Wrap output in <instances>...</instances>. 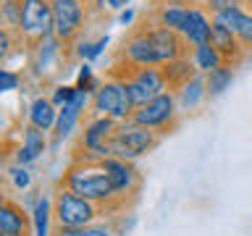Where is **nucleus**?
Returning <instances> with one entry per match:
<instances>
[{
	"label": "nucleus",
	"instance_id": "f257e3e1",
	"mask_svg": "<svg viewBox=\"0 0 252 236\" xmlns=\"http://www.w3.org/2000/svg\"><path fill=\"white\" fill-rule=\"evenodd\" d=\"M61 186H66L71 192H76L79 197H84V200L100 205L105 215H113L121 205H126L116 194L113 181L102 171V165L92 163V160H71L68 168L61 176Z\"/></svg>",
	"mask_w": 252,
	"mask_h": 236
},
{
	"label": "nucleus",
	"instance_id": "f03ea898",
	"mask_svg": "<svg viewBox=\"0 0 252 236\" xmlns=\"http://www.w3.org/2000/svg\"><path fill=\"white\" fill-rule=\"evenodd\" d=\"M118 129V121L108 116H90L84 121V129L79 134V142L74 147V157L71 160H92L100 163L105 157H113V134Z\"/></svg>",
	"mask_w": 252,
	"mask_h": 236
},
{
	"label": "nucleus",
	"instance_id": "7ed1b4c3",
	"mask_svg": "<svg viewBox=\"0 0 252 236\" xmlns=\"http://www.w3.org/2000/svg\"><path fill=\"white\" fill-rule=\"evenodd\" d=\"M102 212L100 205H94L84 197H79L76 192H71L66 186H58V192L53 197V220L55 226H66V228H87L92 223H97Z\"/></svg>",
	"mask_w": 252,
	"mask_h": 236
},
{
	"label": "nucleus",
	"instance_id": "20e7f679",
	"mask_svg": "<svg viewBox=\"0 0 252 236\" xmlns=\"http://www.w3.org/2000/svg\"><path fill=\"white\" fill-rule=\"evenodd\" d=\"M158 142H160V134L158 131L147 129V126H142V123L134 121V118H129V121L118 123L110 145H113V157L134 163V160H139V157H145L147 152H153L158 147Z\"/></svg>",
	"mask_w": 252,
	"mask_h": 236
},
{
	"label": "nucleus",
	"instance_id": "39448f33",
	"mask_svg": "<svg viewBox=\"0 0 252 236\" xmlns=\"http://www.w3.org/2000/svg\"><path fill=\"white\" fill-rule=\"evenodd\" d=\"M90 13L87 0H53V34L66 47H74L84 37Z\"/></svg>",
	"mask_w": 252,
	"mask_h": 236
},
{
	"label": "nucleus",
	"instance_id": "423d86ee",
	"mask_svg": "<svg viewBox=\"0 0 252 236\" xmlns=\"http://www.w3.org/2000/svg\"><path fill=\"white\" fill-rule=\"evenodd\" d=\"M113 66H129V68L160 66V55L155 50V42H153V34H150L147 21L131 27V31L121 39V47L116 50Z\"/></svg>",
	"mask_w": 252,
	"mask_h": 236
},
{
	"label": "nucleus",
	"instance_id": "0eeeda50",
	"mask_svg": "<svg viewBox=\"0 0 252 236\" xmlns=\"http://www.w3.org/2000/svg\"><path fill=\"white\" fill-rule=\"evenodd\" d=\"M118 82L124 84L126 89V97H129L131 108L137 110L142 105H147L153 97L158 94L168 92V79H165V71L163 66H147V68H131L129 74H124Z\"/></svg>",
	"mask_w": 252,
	"mask_h": 236
},
{
	"label": "nucleus",
	"instance_id": "6e6552de",
	"mask_svg": "<svg viewBox=\"0 0 252 236\" xmlns=\"http://www.w3.org/2000/svg\"><path fill=\"white\" fill-rule=\"evenodd\" d=\"M179 100H176V92L168 89V92H163V94H158V97H153L147 102V105H142L134 110V121L142 123V126H147V129H153L158 131L163 137V134H168L173 126H176L179 121Z\"/></svg>",
	"mask_w": 252,
	"mask_h": 236
},
{
	"label": "nucleus",
	"instance_id": "1a4fd4ad",
	"mask_svg": "<svg viewBox=\"0 0 252 236\" xmlns=\"http://www.w3.org/2000/svg\"><path fill=\"white\" fill-rule=\"evenodd\" d=\"M92 116H108L113 121H129L134 116V108L129 97H126V89L118 79L108 76L102 79L100 87L92 92Z\"/></svg>",
	"mask_w": 252,
	"mask_h": 236
},
{
	"label": "nucleus",
	"instance_id": "9d476101",
	"mask_svg": "<svg viewBox=\"0 0 252 236\" xmlns=\"http://www.w3.org/2000/svg\"><path fill=\"white\" fill-rule=\"evenodd\" d=\"M53 0H21V27L19 39L24 45H34L53 34Z\"/></svg>",
	"mask_w": 252,
	"mask_h": 236
},
{
	"label": "nucleus",
	"instance_id": "9b49d317",
	"mask_svg": "<svg viewBox=\"0 0 252 236\" xmlns=\"http://www.w3.org/2000/svg\"><path fill=\"white\" fill-rule=\"evenodd\" d=\"M66 50H68V47L63 45L55 34L39 39V42H34V45H29L27 47V53H29V71L37 79H47L53 71H58V60H61V55Z\"/></svg>",
	"mask_w": 252,
	"mask_h": 236
},
{
	"label": "nucleus",
	"instance_id": "f8f14e48",
	"mask_svg": "<svg viewBox=\"0 0 252 236\" xmlns=\"http://www.w3.org/2000/svg\"><path fill=\"white\" fill-rule=\"evenodd\" d=\"M147 27H150V34H153L155 50H158V55H160V66L173 63L179 58H189L192 47L187 45V39L181 37L179 31H173L168 27H160V24H155L153 19H147Z\"/></svg>",
	"mask_w": 252,
	"mask_h": 236
},
{
	"label": "nucleus",
	"instance_id": "ddd939ff",
	"mask_svg": "<svg viewBox=\"0 0 252 236\" xmlns=\"http://www.w3.org/2000/svg\"><path fill=\"white\" fill-rule=\"evenodd\" d=\"M100 165L110 176V181H113V186H116V194L121 197L124 202H126V197L137 194V189L142 184V176H139V171L134 163L121 160V157H105V160H100Z\"/></svg>",
	"mask_w": 252,
	"mask_h": 236
},
{
	"label": "nucleus",
	"instance_id": "4468645a",
	"mask_svg": "<svg viewBox=\"0 0 252 236\" xmlns=\"http://www.w3.org/2000/svg\"><path fill=\"white\" fill-rule=\"evenodd\" d=\"M87 108H92V94L90 92H76V97L68 102L66 108H61L58 113V123H55V131H53V142L55 145H61V142H66L71 134L76 131L79 121L84 118Z\"/></svg>",
	"mask_w": 252,
	"mask_h": 236
},
{
	"label": "nucleus",
	"instance_id": "2eb2a0df",
	"mask_svg": "<svg viewBox=\"0 0 252 236\" xmlns=\"http://www.w3.org/2000/svg\"><path fill=\"white\" fill-rule=\"evenodd\" d=\"M29 228H32V212H27L11 197H3V205H0V236L29 234Z\"/></svg>",
	"mask_w": 252,
	"mask_h": 236
},
{
	"label": "nucleus",
	"instance_id": "dca6fc26",
	"mask_svg": "<svg viewBox=\"0 0 252 236\" xmlns=\"http://www.w3.org/2000/svg\"><path fill=\"white\" fill-rule=\"evenodd\" d=\"M216 21H220L223 27H228L236 34V39L242 42L244 50H252V11L247 5H242V8H231V11H226V13H218V16H213Z\"/></svg>",
	"mask_w": 252,
	"mask_h": 236
},
{
	"label": "nucleus",
	"instance_id": "f3484780",
	"mask_svg": "<svg viewBox=\"0 0 252 236\" xmlns=\"http://www.w3.org/2000/svg\"><path fill=\"white\" fill-rule=\"evenodd\" d=\"M45 152H47V134L34 129V126H27V129H24V137H21V145L16 147L13 160L19 165H32Z\"/></svg>",
	"mask_w": 252,
	"mask_h": 236
},
{
	"label": "nucleus",
	"instance_id": "a211bd4d",
	"mask_svg": "<svg viewBox=\"0 0 252 236\" xmlns=\"http://www.w3.org/2000/svg\"><path fill=\"white\" fill-rule=\"evenodd\" d=\"M210 42L220 50V55H223V60L228 63V66H239L242 63V58H244V47H242V42L236 39V34L228 27H223L220 21H216L213 19V37H210Z\"/></svg>",
	"mask_w": 252,
	"mask_h": 236
},
{
	"label": "nucleus",
	"instance_id": "6ab92c4d",
	"mask_svg": "<svg viewBox=\"0 0 252 236\" xmlns=\"http://www.w3.org/2000/svg\"><path fill=\"white\" fill-rule=\"evenodd\" d=\"M58 113L61 108L53 105L50 97H34L29 102V110H27V126H34V129L45 131V134H53L55 131V123H58Z\"/></svg>",
	"mask_w": 252,
	"mask_h": 236
},
{
	"label": "nucleus",
	"instance_id": "aec40b11",
	"mask_svg": "<svg viewBox=\"0 0 252 236\" xmlns=\"http://www.w3.org/2000/svg\"><path fill=\"white\" fill-rule=\"evenodd\" d=\"M208 97V84H205V74H194L189 82H184L176 89V100H179V110L189 113L202 105V100Z\"/></svg>",
	"mask_w": 252,
	"mask_h": 236
},
{
	"label": "nucleus",
	"instance_id": "412c9836",
	"mask_svg": "<svg viewBox=\"0 0 252 236\" xmlns=\"http://www.w3.org/2000/svg\"><path fill=\"white\" fill-rule=\"evenodd\" d=\"M189 58H192L197 74H210V71L226 66L223 55H220V50H218V47L213 45V42H205V45H200V47H192Z\"/></svg>",
	"mask_w": 252,
	"mask_h": 236
},
{
	"label": "nucleus",
	"instance_id": "4be33fe9",
	"mask_svg": "<svg viewBox=\"0 0 252 236\" xmlns=\"http://www.w3.org/2000/svg\"><path fill=\"white\" fill-rule=\"evenodd\" d=\"M50 220H53V197L42 194L34 200V207H32V231H34V236H53Z\"/></svg>",
	"mask_w": 252,
	"mask_h": 236
},
{
	"label": "nucleus",
	"instance_id": "5701e85b",
	"mask_svg": "<svg viewBox=\"0 0 252 236\" xmlns=\"http://www.w3.org/2000/svg\"><path fill=\"white\" fill-rule=\"evenodd\" d=\"M163 71H165V79H168V87H171L173 92H176L181 84L189 82V79L197 74L192 58H179V60H173V63H165Z\"/></svg>",
	"mask_w": 252,
	"mask_h": 236
},
{
	"label": "nucleus",
	"instance_id": "b1692460",
	"mask_svg": "<svg viewBox=\"0 0 252 236\" xmlns=\"http://www.w3.org/2000/svg\"><path fill=\"white\" fill-rule=\"evenodd\" d=\"M205 84H208V97H220V94L234 84V66L226 63V66L205 74Z\"/></svg>",
	"mask_w": 252,
	"mask_h": 236
},
{
	"label": "nucleus",
	"instance_id": "393cba45",
	"mask_svg": "<svg viewBox=\"0 0 252 236\" xmlns=\"http://www.w3.org/2000/svg\"><path fill=\"white\" fill-rule=\"evenodd\" d=\"M108 45H110V37H108V34H100L97 39L82 37V39L74 45V55H76V58H82L84 63H92V60H97L100 55L105 53Z\"/></svg>",
	"mask_w": 252,
	"mask_h": 236
},
{
	"label": "nucleus",
	"instance_id": "a878e982",
	"mask_svg": "<svg viewBox=\"0 0 252 236\" xmlns=\"http://www.w3.org/2000/svg\"><path fill=\"white\" fill-rule=\"evenodd\" d=\"M21 27V0H3L0 3V29H8L19 37Z\"/></svg>",
	"mask_w": 252,
	"mask_h": 236
},
{
	"label": "nucleus",
	"instance_id": "bb28decb",
	"mask_svg": "<svg viewBox=\"0 0 252 236\" xmlns=\"http://www.w3.org/2000/svg\"><path fill=\"white\" fill-rule=\"evenodd\" d=\"M5 178H8V184H11L16 192H27V189L32 186V171H29V165H19V163L8 165V168H5Z\"/></svg>",
	"mask_w": 252,
	"mask_h": 236
},
{
	"label": "nucleus",
	"instance_id": "cd10ccee",
	"mask_svg": "<svg viewBox=\"0 0 252 236\" xmlns=\"http://www.w3.org/2000/svg\"><path fill=\"white\" fill-rule=\"evenodd\" d=\"M76 89H82V92H94L100 87V82L94 79V71H92V63H82L79 66V74H76Z\"/></svg>",
	"mask_w": 252,
	"mask_h": 236
},
{
	"label": "nucleus",
	"instance_id": "c85d7f7f",
	"mask_svg": "<svg viewBox=\"0 0 252 236\" xmlns=\"http://www.w3.org/2000/svg\"><path fill=\"white\" fill-rule=\"evenodd\" d=\"M200 5L210 16H218V13L231 11V8H242V5H247V3H244V0H200Z\"/></svg>",
	"mask_w": 252,
	"mask_h": 236
},
{
	"label": "nucleus",
	"instance_id": "c756f323",
	"mask_svg": "<svg viewBox=\"0 0 252 236\" xmlns=\"http://www.w3.org/2000/svg\"><path fill=\"white\" fill-rule=\"evenodd\" d=\"M76 236H121L116 231L113 220H97V223L87 226V228H79Z\"/></svg>",
	"mask_w": 252,
	"mask_h": 236
},
{
	"label": "nucleus",
	"instance_id": "7c9ffc66",
	"mask_svg": "<svg viewBox=\"0 0 252 236\" xmlns=\"http://www.w3.org/2000/svg\"><path fill=\"white\" fill-rule=\"evenodd\" d=\"M76 92H79V89H76V87H71V84H58V87L53 89L50 100H53V105H55V108H66L68 102L76 97Z\"/></svg>",
	"mask_w": 252,
	"mask_h": 236
},
{
	"label": "nucleus",
	"instance_id": "2f4dec72",
	"mask_svg": "<svg viewBox=\"0 0 252 236\" xmlns=\"http://www.w3.org/2000/svg\"><path fill=\"white\" fill-rule=\"evenodd\" d=\"M13 45H21V47H27L21 42L19 37L13 34V31H8V29H0V58H11V53H13Z\"/></svg>",
	"mask_w": 252,
	"mask_h": 236
},
{
	"label": "nucleus",
	"instance_id": "473e14b6",
	"mask_svg": "<svg viewBox=\"0 0 252 236\" xmlns=\"http://www.w3.org/2000/svg\"><path fill=\"white\" fill-rule=\"evenodd\" d=\"M21 84V74H16L11 68H0V92H11Z\"/></svg>",
	"mask_w": 252,
	"mask_h": 236
},
{
	"label": "nucleus",
	"instance_id": "72a5a7b5",
	"mask_svg": "<svg viewBox=\"0 0 252 236\" xmlns=\"http://www.w3.org/2000/svg\"><path fill=\"white\" fill-rule=\"evenodd\" d=\"M134 19H137V13H134L131 8H126V11H121V16H118V21H121L124 27H131Z\"/></svg>",
	"mask_w": 252,
	"mask_h": 236
},
{
	"label": "nucleus",
	"instance_id": "f704fd0d",
	"mask_svg": "<svg viewBox=\"0 0 252 236\" xmlns=\"http://www.w3.org/2000/svg\"><path fill=\"white\" fill-rule=\"evenodd\" d=\"M87 5H90L92 13H102L108 8V0H87Z\"/></svg>",
	"mask_w": 252,
	"mask_h": 236
},
{
	"label": "nucleus",
	"instance_id": "c9c22d12",
	"mask_svg": "<svg viewBox=\"0 0 252 236\" xmlns=\"http://www.w3.org/2000/svg\"><path fill=\"white\" fill-rule=\"evenodd\" d=\"M126 3H129V0H108V8H113V11H121V8H126Z\"/></svg>",
	"mask_w": 252,
	"mask_h": 236
},
{
	"label": "nucleus",
	"instance_id": "e433bc0d",
	"mask_svg": "<svg viewBox=\"0 0 252 236\" xmlns=\"http://www.w3.org/2000/svg\"><path fill=\"white\" fill-rule=\"evenodd\" d=\"M244 3H247V8H250V11H252V0H244Z\"/></svg>",
	"mask_w": 252,
	"mask_h": 236
},
{
	"label": "nucleus",
	"instance_id": "4c0bfd02",
	"mask_svg": "<svg viewBox=\"0 0 252 236\" xmlns=\"http://www.w3.org/2000/svg\"><path fill=\"white\" fill-rule=\"evenodd\" d=\"M8 236H29V234H8Z\"/></svg>",
	"mask_w": 252,
	"mask_h": 236
}]
</instances>
